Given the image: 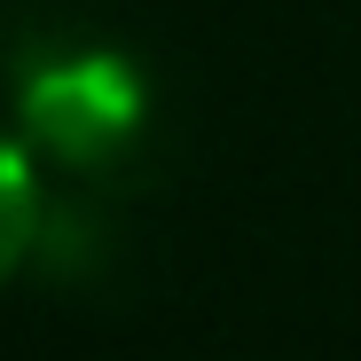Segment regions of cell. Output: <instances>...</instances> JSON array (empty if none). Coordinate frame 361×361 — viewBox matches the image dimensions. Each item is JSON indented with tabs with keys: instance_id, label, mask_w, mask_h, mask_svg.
Instances as JSON below:
<instances>
[{
	"instance_id": "1",
	"label": "cell",
	"mask_w": 361,
	"mask_h": 361,
	"mask_svg": "<svg viewBox=\"0 0 361 361\" xmlns=\"http://www.w3.org/2000/svg\"><path fill=\"white\" fill-rule=\"evenodd\" d=\"M24 244H32V165L0 142V275L16 267Z\"/></svg>"
}]
</instances>
